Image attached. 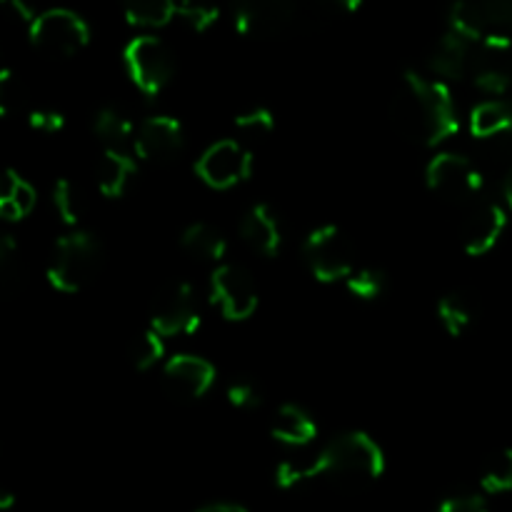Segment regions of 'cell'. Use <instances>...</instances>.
I'll use <instances>...</instances> for the list:
<instances>
[{
	"label": "cell",
	"instance_id": "obj_4",
	"mask_svg": "<svg viewBox=\"0 0 512 512\" xmlns=\"http://www.w3.org/2000/svg\"><path fill=\"white\" fill-rule=\"evenodd\" d=\"M30 43L48 58H73L90 43V28L68 8H50L30 25Z\"/></svg>",
	"mask_w": 512,
	"mask_h": 512
},
{
	"label": "cell",
	"instance_id": "obj_1",
	"mask_svg": "<svg viewBox=\"0 0 512 512\" xmlns=\"http://www.w3.org/2000/svg\"><path fill=\"white\" fill-rule=\"evenodd\" d=\"M390 123L400 138L423 148L448 140L458 130V110L448 85L418 73H405L390 100Z\"/></svg>",
	"mask_w": 512,
	"mask_h": 512
},
{
	"label": "cell",
	"instance_id": "obj_39",
	"mask_svg": "<svg viewBox=\"0 0 512 512\" xmlns=\"http://www.w3.org/2000/svg\"><path fill=\"white\" fill-rule=\"evenodd\" d=\"M0 5H3L5 15H8L13 23L25 25L28 30H30V25L35 23V18H38L33 10V5H30L28 0H0Z\"/></svg>",
	"mask_w": 512,
	"mask_h": 512
},
{
	"label": "cell",
	"instance_id": "obj_15",
	"mask_svg": "<svg viewBox=\"0 0 512 512\" xmlns=\"http://www.w3.org/2000/svg\"><path fill=\"white\" fill-rule=\"evenodd\" d=\"M135 153L148 163H170L183 150V125L170 115H150L135 130Z\"/></svg>",
	"mask_w": 512,
	"mask_h": 512
},
{
	"label": "cell",
	"instance_id": "obj_42",
	"mask_svg": "<svg viewBox=\"0 0 512 512\" xmlns=\"http://www.w3.org/2000/svg\"><path fill=\"white\" fill-rule=\"evenodd\" d=\"M503 195H505V203H508V208L512 210V165H510L508 175H505V180H503Z\"/></svg>",
	"mask_w": 512,
	"mask_h": 512
},
{
	"label": "cell",
	"instance_id": "obj_36",
	"mask_svg": "<svg viewBox=\"0 0 512 512\" xmlns=\"http://www.w3.org/2000/svg\"><path fill=\"white\" fill-rule=\"evenodd\" d=\"M228 400H230V405H233V408L253 410V408H258L260 403H263V390H260V385L255 383V380L238 378V380H233V383H230Z\"/></svg>",
	"mask_w": 512,
	"mask_h": 512
},
{
	"label": "cell",
	"instance_id": "obj_29",
	"mask_svg": "<svg viewBox=\"0 0 512 512\" xmlns=\"http://www.w3.org/2000/svg\"><path fill=\"white\" fill-rule=\"evenodd\" d=\"M165 353V345H163V335L158 330L150 328L148 333L138 335L130 345V363H133L135 370H150L153 365L160 363Z\"/></svg>",
	"mask_w": 512,
	"mask_h": 512
},
{
	"label": "cell",
	"instance_id": "obj_40",
	"mask_svg": "<svg viewBox=\"0 0 512 512\" xmlns=\"http://www.w3.org/2000/svg\"><path fill=\"white\" fill-rule=\"evenodd\" d=\"M195 512H250V510L243 508V505H238V503H210Z\"/></svg>",
	"mask_w": 512,
	"mask_h": 512
},
{
	"label": "cell",
	"instance_id": "obj_34",
	"mask_svg": "<svg viewBox=\"0 0 512 512\" xmlns=\"http://www.w3.org/2000/svg\"><path fill=\"white\" fill-rule=\"evenodd\" d=\"M178 18L198 33H205L218 23L220 10L210 0H178Z\"/></svg>",
	"mask_w": 512,
	"mask_h": 512
},
{
	"label": "cell",
	"instance_id": "obj_23",
	"mask_svg": "<svg viewBox=\"0 0 512 512\" xmlns=\"http://www.w3.org/2000/svg\"><path fill=\"white\" fill-rule=\"evenodd\" d=\"M35 188L15 170H5L3 190H0V215L3 220H23L35 208Z\"/></svg>",
	"mask_w": 512,
	"mask_h": 512
},
{
	"label": "cell",
	"instance_id": "obj_11",
	"mask_svg": "<svg viewBox=\"0 0 512 512\" xmlns=\"http://www.w3.org/2000/svg\"><path fill=\"white\" fill-rule=\"evenodd\" d=\"M470 78L483 93L508 95L512 90V38L493 35L475 43L473 70Z\"/></svg>",
	"mask_w": 512,
	"mask_h": 512
},
{
	"label": "cell",
	"instance_id": "obj_41",
	"mask_svg": "<svg viewBox=\"0 0 512 512\" xmlns=\"http://www.w3.org/2000/svg\"><path fill=\"white\" fill-rule=\"evenodd\" d=\"M323 3H328L330 8H338V10H345V13H353V10H358L360 5H363V0H323Z\"/></svg>",
	"mask_w": 512,
	"mask_h": 512
},
{
	"label": "cell",
	"instance_id": "obj_5",
	"mask_svg": "<svg viewBox=\"0 0 512 512\" xmlns=\"http://www.w3.org/2000/svg\"><path fill=\"white\" fill-rule=\"evenodd\" d=\"M123 60L133 83L150 98L168 88L175 75L173 50L165 40L155 38V35H138V38L130 40L125 45Z\"/></svg>",
	"mask_w": 512,
	"mask_h": 512
},
{
	"label": "cell",
	"instance_id": "obj_25",
	"mask_svg": "<svg viewBox=\"0 0 512 512\" xmlns=\"http://www.w3.org/2000/svg\"><path fill=\"white\" fill-rule=\"evenodd\" d=\"M93 130L108 150H128V145L135 143L133 125H130V120L115 108L98 110L93 120Z\"/></svg>",
	"mask_w": 512,
	"mask_h": 512
},
{
	"label": "cell",
	"instance_id": "obj_38",
	"mask_svg": "<svg viewBox=\"0 0 512 512\" xmlns=\"http://www.w3.org/2000/svg\"><path fill=\"white\" fill-rule=\"evenodd\" d=\"M20 83L15 80V75L10 70H3L0 75V113L10 115L15 110V105H20Z\"/></svg>",
	"mask_w": 512,
	"mask_h": 512
},
{
	"label": "cell",
	"instance_id": "obj_24",
	"mask_svg": "<svg viewBox=\"0 0 512 512\" xmlns=\"http://www.w3.org/2000/svg\"><path fill=\"white\" fill-rule=\"evenodd\" d=\"M123 13L135 28H163L178 15V0H123Z\"/></svg>",
	"mask_w": 512,
	"mask_h": 512
},
{
	"label": "cell",
	"instance_id": "obj_43",
	"mask_svg": "<svg viewBox=\"0 0 512 512\" xmlns=\"http://www.w3.org/2000/svg\"><path fill=\"white\" fill-rule=\"evenodd\" d=\"M15 505V495L13 493H3L0 495V510H10Z\"/></svg>",
	"mask_w": 512,
	"mask_h": 512
},
{
	"label": "cell",
	"instance_id": "obj_3",
	"mask_svg": "<svg viewBox=\"0 0 512 512\" xmlns=\"http://www.w3.org/2000/svg\"><path fill=\"white\" fill-rule=\"evenodd\" d=\"M103 265V245L88 230H73L55 243L48 263V280L58 293H80Z\"/></svg>",
	"mask_w": 512,
	"mask_h": 512
},
{
	"label": "cell",
	"instance_id": "obj_28",
	"mask_svg": "<svg viewBox=\"0 0 512 512\" xmlns=\"http://www.w3.org/2000/svg\"><path fill=\"white\" fill-rule=\"evenodd\" d=\"M0 283L8 293H15L23 283V260H20V245L13 235L0 240Z\"/></svg>",
	"mask_w": 512,
	"mask_h": 512
},
{
	"label": "cell",
	"instance_id": "obj_6",
	"mask_svg": "<svg viewBox=\"0 0 512 512\" xmlns=\"http://www.w3.org/2000/svg\"><path fill=\"white\" fill-rule=\"evenodd\" d=\"M305 263L320 283H340L355 270V248L338 225H323L303 245Z\"/></svg>",
	"mask_w": 512,
	"mask_h": 512
},
{
	"label": "cell",
	"instance_id": "obj_30",
	"mask_svg": "<svg viewBox=\"0 0 512 512\" xmlns=\"http://www.w3.org/2000/svg\"><path fill=\"white\" fill-rule=\"evenodd\" d=\"M318 480V468H315V458L310 460H283L275 470V485L280 490H295L303 485Z\"/></svg>",
	"mask_w": 512,
	"mask_h": 512
},
{
	"label": "cell",
	"instance_id": "obj_12",
	"mask_svg": "<svg viewBox=\"0 0 512 512\" xmlns=\"http://www.w3.org/2000/svg\"><path fill=\"white\" fill-rule=\"evenodd\" d=\"M210 298L228 320H248L258 310V288L248 270L220 265L210 275Z\"/></svg>",
	"mask_w": 512,
	"mask_h": 512
},
{
	"label": "cell",
	"instance_id": "obj_18",
	"mask_svg": "<svg viewBox=\"0 0 512 512\" xmlns=\"http://www.w3.org/2000/svg\"><path fill=\"white\" fill-rule=\"evenodd\" d=\"M240 238L265 258L278 255L280 245H283V233H280L275 210L270 205H253L240 220Z\"/></svg>",
	"mask_w": 512,
	"mask_h": 512
},
{
	"label": "cell",
	"instance_id": "obj_32",
	"mask_svg": "<svg viewBox=\"0 0 512 512\" xmlns=\"http://www.w3.org/2000/svg\"><path fill=\"white\" fill-rule=\"evenodd\" d=\"M235 128H238L240 138L245 143H260V140H265L275 130V118L268 108H255L238 115Z\"/></svg>",
	"mask_w": 512,
	"mask_h": 512
},
{
	"label": "cell",
	"instance_id": "obj_8",
	"mask_svg": "<svg viewBox=\"0 0 512 512\" xmlns=\"http://www.w3.org/2000/svg\"><path fill=\"white\" fill-rule=\"evenodd\" d=\"M428 188L450 203H468L483 190V173L460 153H438L425 168Z\"/></svg>",
	"mask_w": 512,
	"mask_h": 512
},
{
	"label": "cell",
	"instance_id": "obj_9",
	"mask_svg": "<svg viewBox=\"0 0 512 512\" xmlns=\"http://www.w3.org/2000/svg\"><path fill=\"white\" fill-rule=\"evenodd\" d=\"M450 30L480 43L512 30V0H455L450 8Z\"/></svg>",
	"mask_w": 512,
	"mask_h": 512
},
{
	"label": "cell",
	"instance_id": "obj_19",
	"mask_svg": "<svg viewBox=\"0 0 512 512\" xmlns=\"http://www.w3.org/2000/svg\"><path fill=\"white\" fill-rule=\"evenodd\" d=\"M270 433H273V438L278 443L290 445V448H303V445H310L315 440L318 425H315V420L300 405L285 403L275 413Z\"/></svg>",
	"mask_w": 512,
	"mask_h": 512
},
{
	"label": "cell",
	"instance_id": "obj_16",
	"mask_svg": "<svg viewBox=\"0 0 512 512\" xmlns=\"http://www.w3.org/2000/svg\"><path fill=\"white\" fill-rule=\"evenodd\" d=\"M163 378L175 398L198 400L213 388L215 368L213 363L198 355H175L165 363Z\"/></svg>",
	"mask_w": 512,
	"mask_h": 512
},
{
	"label": "cell",
	"instance_id": "obj_13",
	"mask_svg": "<svg viewBox=\"0 0 512 512\" xmlns=\"http://www.w3.org/2000/svg\"><path fill=\"white\" fill-rule=\"evenodd\" d=\"M235 25L250 38H275L293 25L298 0H233Z\"/></svg>",
	"mask_w": 512,
	"mask_h": 512
},
{
	"label": "cell",
	"instance_id": "obj_20",
	"mask_svg": "<svg viewBox=\"0 0 512 512\" xmlns=\"http://www.w3.org/2000/svg\"><path fill=\"white\" fill-rule=\"evenodd\" d=\"M470 133L480 140L503 138L512 133V103L508 98H490L470 113Z\"/></svg>",
	"mask_w": 512,
	"mask_h": 512
},
{
	"label": "cell",
	"instance_id": "obj_21",
	"mask_svg": "<svg viewBox=\"0 0 512 512\" xmlns=\"http://www.w3.org/2000/svg\"><path fill=\"white\" fill-rule=\"evenodd\" d=\"M138 163L125 150H105L98 165V188L105 198H120L135 178Z\"/></svg>",
	"mask_w": 512,
	"mask_h": 512
},
{
	"label": "cell",
	"instance_id": "obj_2",
	"mask_svg": "<svg viewBox=\"0 0 512 512\" xmlns=\"http://www.w3.org/2000/svg\"><path fill=\"white\" fill-rule=\"evenodd\" d=\"M318 480L340 490H360L385 473V453L368 433H345L315 455Z\"/></svg>",
	"mask_w": 512,
	"mask_h": 512
},
{
	"label": "cell",
	"instance_id": "obj_37",
	"mask_svg": "<svg viewBox=\"0 0 512 512\" xmlns=\"http://www.w3.org/2000/svg\"><path fill=\"white\" fill-rule=\"evenodd\" d=\"M28 123L30 128L38 130V133L53 135L65 128V115L58 113V110H33V113L28 115Z\"/></svg>",
	"mask_w": 512,
	"mask_h": 512
},
{
	"label": "cell",
	"instance_id": "obj_26",
	"mask_svg": "<svg viewBox=\"0 0 512 512\" xmlns=\"http://www.w3.org/2000/svg\"><path fill=\"white\" fill-rule=\"evenodd\" d=\"M438 320L450 338H460L473 323V303L463 293H448L438 303Z\"/></svg>",
	"mask_w": 512,
	"mask_h": 512
},
{
	"label": "cell",
	"instance_id": "obj_17",
	"mask_svg": "<svg viewBox=\"0 0 512 512\" xmlns=\"http://www.w3.org/2000/svg\"><path fill=\"white\" fill-rule=\"evenodd\" d=\"M475 43L465 35L448 30L438 43L433 45L428 55V68L443 80H463L470 78L473 70Z\"/></svg>",
	"mask_w": 512,
	"mask_h": 512
},
{
	"label": "cell",
	"instance_id": "obj_14",
	"mask_svg": "<svg viewBox=\"0 0 512 512\" xmlns=\"http://www.w3.org/2000/svg\"><path fill=\"white\" fill-rule=\"evenodd\" d=\"M505 228H508V215H505L503 205L490 198H475L460 225V240H463L465 253L473 258L490 253L503 238Z\"/></svg>",
	"mask_w": 512,
	"mask_h": 512
},
{
	"label": "cell",
	"instance_id": "obj_22",
	"mask_svg": "<svg viewBox=\"0 0 512 512\" xmlns=\"http://www.w3.org/2000/svg\"><path fill=\"white\" fill-rule=\"evenodd\" d=\"M180 245L188 255L203 263H220L228 253V240L210 223H193L180 235Z\"/></svg>",
	"mask_w": 512,
	"mask_h": 512
},
{
	"label": "cell",
	"instance_id": "obj_31",
	"mask_svg": "<svg viewBox=\"0 0 512 512\" xmlns=\"http://www.w3.org/2000/svg\"><path fill=\"white\" fill-rule=\"evenodd\" d=\"M345 285L355 298L375 300L385 293V273L373 265H365V268H355L345 280Z\"/></svg>",
	"mask_w": 512,
	"mask_h": 512
},
{
	"label": "cell",
	"instance_id": "obj_35",
	"mask_svg": "<svg viewBox=\"0 0 512 512\" xmlns=\"http://www.w3.org/2000/svg\"><path fill=\"white\" fill-rule=\"evenodd\" d=\"M435 512H490L488 500L473 490H458V493L445 495L438 503Z\"/></svg>",
	"mask_w": 512,
	"mask_h": 512
},
{
	"label": "cell",
	"instance_id": "obj_10",
	"mask_svg": "<svg viewBox=\"0 0 512 512\" xmlns=\"http://www.w3.org/2000/svg\"><path fill=\"white\" fill-rule=\"evenodd\" d=\"M253 170V155L240 140H218L195 163V173L205 185L228 190L243 183Z\"/></svg>",
	"mask_w": 512,
	"mask_h": 512
},
{
	"label": "cell",
	"instance_id": "obj_33",
	"mask_svg": "<svg viewBox=\"0 0 512 512\" xmlns=\"http://www.w3.org/2000/svg\"><path fill=\"white\" fill-rule=\"evenodd\" d=\"M53 205L58 218L65 225H78L83 215V200H80L78 188L70 180H58L53 188Z\"/></svg>",
	"mask_w": 512,
	"mask_h": 512
},
{
	"label": "cell",
	"instance_id": "obj_27",
	"mask_svg": "<svg viewBox=\"0 0 512 512\" xmlns=\"http://www.w3.org/2000/svg\"><path fill=\"white\" fill-rule=\"evenodd\" d=\"M480 488L488 495H503L512 490V448L490 455L480 470Z\"/></svg>",
	"mask_w": 512,
	"mask_h": 512
},
{
	"label": "cell",
	"instance_id": "obj_7",
	"mask_svg": "<svg viewBox=\"0 0 512 512\" xmlns=\"http://www.w3.org/2000/svg\"><path fill=\"white\" fill-rule=\"evenodd\" d=\"M200 325V305L193 285L185 280H170L155 293L150 305V328L163 338L190 335Z\"/></svg>",
	"mask_w": 512,
	"mask_h": 512
}]
</instances>
